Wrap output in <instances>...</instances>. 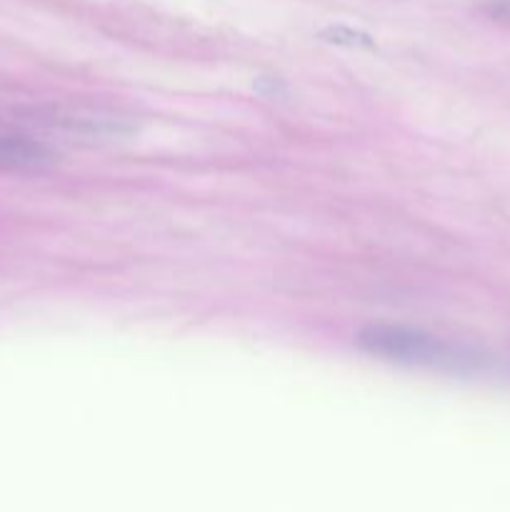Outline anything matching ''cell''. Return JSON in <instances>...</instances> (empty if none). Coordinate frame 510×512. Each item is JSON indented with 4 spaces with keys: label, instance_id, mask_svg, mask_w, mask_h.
Segmentation results:
<instances>
[{
    "label": "cell",
    "instance_id": "6da1fadb",
    "mask_svg": "<svg viewBox=\"0 0 510 512\" xmlns=\"http://www.w3.org/2000/svg\"><path fill=\"white\" fill-rule=\"evenodd\" d=\"M360 348L390 363L410 368L438 370V373H473L480 358L460 345L405 325H370L360 333Z\"/></svg>",
    "mask_w": 510,
    "mask_h": 512
}]
</instances>
